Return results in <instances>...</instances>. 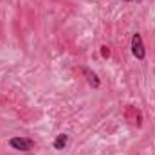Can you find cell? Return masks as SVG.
Instances as JSON below:
<instances>
[{
  "mask_svg": "<svg viewBox=\"0 0 155 155\" xmlns=\"http://www.w3.org/2000/svg\"><path fill=\"white\" fill-rule=\"evenodd\" d=\"M9 146L13 150H18V152H31L35 148V141L29 139V137H20L18 135V137H13L9 141Z\"/></svg>",
  "mask_w": 155,
  "mask_h": 155,
  "instance_id": "6da1fadb",
  "label": "cell"
},
{
  "mask_svg": "<svg viewBox=\"0 0 155 155\" xmlns=\"http://www.w3.org/2000/svg\"><path fill=\"white\" fill-rule=\"evenodd\" d=\"M132 54L137 60H144V56H146V49H144V43H143V36L139 33H135L132 36Z\"/></svg>",
  "mask_w": 155,
  "mask_h": 155,
  "instance_id": "7a4b0ae2",
  "label": "cell"
},
{
  "mask_svg": "<svg viewBox=\"0 0 155 155\" xmlns=\"http://www.w3.org/2000/svg\"><path fill=\"white\" fill-rule=\"evenodd\" d=\"M83 76L87 78V83H88L92 88H99L101 81H99V78H97V74H96L94 71H90V69H83Z\"/></svg>",
  "mask_w": 155,
  "mask_h": 155,
  "instance_id": "3957f363",
  "label": "cell"
},
{
  "mask_svg": "<svg viewBox=\"0 0 155 155\" xmlns=\"http://www.w3.org/2000/svg\"><path fill=\"white\" fill-rule=\"evenodd\" d=\"M67 143H69V135L67 134H60V135H56L52 146H54V150H63L67 146Z\"/></svg>",
  "mask_w": 155,
  "mask_h": 155,
  "instance_id": "277c9868",
  "label": "cell"
},
{
  "mask_svg": "<svg viewBox=\"0 0 155 155\" xmlns=\"http://www.w3.org/2000/svg\"><path fill=\"white\" fill-rule=\"evenodd\" d=\"M101 56H103V58H108V56H110V51H108V47H107V45H103V47H101Z\"/></svg>",
  "mask_w": 155,
  "mask_h": 155,
  "instance_id": "5b68a950",
  "label": "cell"
},
{
  "mask_svg": "<svg viewBox=\"0 0 155 155\" xmlns=\"http://www.w3.org/2000/svg\"><path fill=\"white\" fill-rule=\"evenodd\" d=\"M123 2H135V0H123Z\"/></svg>",
  "mask_w": 155,
  "mask_h": 155,
  "instance_id": "8992f818",
  "label": "cell"
}]
</instances>
